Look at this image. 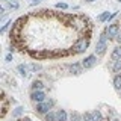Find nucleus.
I'll return each mask as SVG.
<instances>
[{"mask_svg": "<svg viewBox=\"0 0 121 121\" xmlns=\"http://www.w3.org/2000/svg\"><path fill=\"white\" fill-rule=\"evenodd\" d=\"M41 2H44V0H32V2H30V6H36V5H39Z\"/></svg>", "mask_w": 121, "mask_h": 121, "instance_id": "393cba45", "label": "nucleus"}, {"mask_svg": "<svg viewBox=\"0 0 121 121\" xmlns=\"http://www.w3.org/2000/svg\"><path fill=\"white\" fill-rule=\"evenodd\" d=\"M55 8H56V9H60V11H65V9H68L70 6H68V3H65V2H58V3L55 5Z\"/></svg>", "mask_w": 121, "mask_h": 121, "instance_id": "4be33fe9", "label": "nucleus"}, {"mask_svg": "<svg viewBox=\"0 0 121 121\" xmlns=\"http://www.w3.org/2000/svg\"><path fill=\"white\" fill-rule=\"evenodd\" d=\"M120 30H121L120 29V23L115 21V23H112V24H108V26H106L104 33H106V36H108L109 39H115V36L118 35Z\"/></svg>", "mask_w": 121, "mask_h": 121, "instance_id": "39448f33", "label": "nucleus"}, {"mask_svg": "<svg viewBox=\"0 0 121 121\" xmlns=\"http://www.w3.org/2000/svg\"><path fill=\"white\" fill-rule=\"evenodd\" d=\"M109 15H111V14H109V11H104V12H101V14L97 17V23H104V21L108 23Z\"/></svg>", "mask_w": 121, "mask_h": 121, "instance_id": "dca6fc26", "label": "nucleus"}, {"mask_svg": "<svg viewBox=\"0 0 121 121\" xmlns=\"http://www.w3.org/2000/svg\"><path fill=\"white\" fill-rule=\"evenodd\" d=\"M27 67H29L30 73H38V71L43 70V67H41L39 64H36V62H30V64H27Z\"/></svg>", "mask_w": 121, "mask_h": 121, "instance_id": "4468645a", "label": "nucleus"}, {"mask_svg": "<svg viewBox=\"0 0 121 121\" xmlns=\"http://www.w3.org/2000/svg\"><path fill=\"white\" fill-rule=\"evenodd\" d=\"M23 113H24V108H23V106H17V108L12 109V117L14 118H18V117H21Z\"/></svg>", "mask_w": 121, "mask_h": 121, "instance_id": "2eb2a0df", "label": "nucleus"}, {"mask_svg": "<svg viewBox=\"0 0 121 121\" xmlns=\"http://www.w3.org/2000/svg\"><path fill=\"white\" fill-rule=\"evenodd\" d=\"M118 3H121V0H118Z\"/></svg>", "mask_w": 121, "mask_h": 121, "instance_id": "7c9ffc66", "label": "nucleus"}, {"mask_svg": "<svg viewBox=\"0 0 121 121\" xmlns=\"http://www.w3.org/2000/svg\"><path fill=\"white\" fill-rule=\"evenodd\" d=\"M89 41H91V36L88 35H82L76 39V43L73 44V53L74 55H80V53H85L89 47Z\"/></svg>", "mask_w": 121, "mask_h": 121, "instance_id": "f257e3e1", "label": "nucleus"}, {"mask_svg": "<svg viewBox=\"0 0 121 121\" xmlns=\"http://www.w3.org/2000/svg\"><path fill=\"white\" fill-rule=\"evenodd\" d=\"M82 67H83V70H91V68H94L98 64V56L97 55H88V56H85V59L82 60Z\"/></svg>", "mask_w": 121, "mask_h": 121, "instance_id": "20e7f679", "label": "nucleus"}, {"mask_svg": "<svg viewBox=\"0 0 121 121\" xmlns=\"http://www.w3.org/2000/svg\"><path fill=\"white\" fill-rule=\"evenodd\" d=\"M47 100V94L44 91H30V101L32 103H43V101Z\"/></svg>", "mask_w": 121, "mask_h": 121, "instance_id": "0eeeda50", "label": "nucleus"}, {"mask_svg": "<svg viewBox=\"0 0 121 121\" xmlns=\"http://www.w3.org/2000/svg\"><path fill=\"white\" fill-rule=\"evenodd\" d=\"M120 97H121V91H120Z\"/></svg>", "mask_w": 121, "mask_h": 121, "instance_id": "2f4dec72", "label": "nucleus"}, {"mask_svg": "<svg viewBox=\"0 0 121 121\" xmlns=\"http://www.w3.org/2000/svg\"><path fill=\"white\" fill-rule=\"evenodd\" d=\"M5 60H6V62H12V60H14V56H12V53H8V55L5 56Z\"/></svg>", "mask_w": 121, "mask_h": 121, "instance_id": "b1692460", "label": "nucleus"}, {"mask_svg": "<svg viewBox=\"0 0 121 121\" xmlns=\"http://www.w3.org/2000/svg\"><path fill=\"white\" fill-rule=\"evenodd\" d=\"M112 71H113V73H117V74L121 73V59L115 60V62L112 64Z\"/></svg>", "mask_w": 121, "mask_h": 121, "instance_id": "a211bd4d", "label": "nucleus"}, {"mask_svg": "<svg viewBox=\"0 0 121 121\" xmlns=\"http://www.w3.org/2000/svg\"><path fill=\"white\" fill-rule=\"evenodd\" d=\"M70 121H83V115H80L79 112L73 111L70 113Z\"/></svg>", "mask_w": 121, "mask_h": 121, "instance_id": "f3484780", "label": "nucleus"}, {"mask_svg": "<svg viewBox=\"0 0 121 121\" xmlns=\"http://www.w3.org/2000/svg\"><path fill=\"white\" fill-rule=\"evenodd\" d=\"M44 121H58V115H56V112H48L47 115H44Z\"/></svg>", "mask_w": 121, "mask_h": 121, "instance_id": "6ab92c4d", "label": "nucleus"}, {"mask_svg": "<svg viewBox=\"0 0 121 121\" xmlns=\"http://www.w3.org/2000/svg\"><path fill=\"white\" fill-rule=\"evenodd\" d=\"M68 70H70V73L74 74V76H80L83 73V67H82V64H79V62L70 64V65H68Z\"/></svg>", "mask_w": 121, "mask_h": 121, "instance_id": "6e6552de", "label": "nucleus"}, {"mask_svg": "<svg viewBox=\"0 0 121 121\" xmlns=\"http://www.w3.org/2000/svg\"><path fill=\"white\" fill-rule=\"evenodd\" d=\"M18 121H32V120H30L29 117H26V118H21V120H18Z\"/></svg>", "mask_w": 121, "mask_h": 121, "instance_id": "bb28decb", "label": "nucleus"}, {"mask_svg": "<svg viewBox=\"0 0 121 121\" xmlns=\"http://www.w3.org/2000/svg\"><path fill=\"white\" fill-rule=\"evenodd\" d=\"M12 26H14V21H12V20H8L5 24L0 27V33H6V30L9 29V27H12Z\"/></svg>", "mask_w": 121, "mask_h": 121, "instance_id": "aec40b11", "label": "nucleus"}, {"mask_svg": "<svg viewBox=\"0 0 121 121\" xmlns=\"http://www.w3.org/2000/svg\"><path fill=\"white\" fill-rule=\"evenodd\" d=\"M111 59H112V62H115V60H118L121 59V45L118 44L117 47H113V50L111 53Z\"/></svg>", "mask_w": 121, "mask_h": 121, "instance_id": "9d476101", "label": "nucleus"}, {"mask_svg": "<svg viewBox=\"0 0 121 121\" xmlns=\"http://www.w3.org/2000/svg\"><path fill=\"white\" fill-rule=\"evenodd\" d=\"M117 17H118V11H113V12H111V15H109V20H108V24H112V21L115 20Z\"/></svg>", "mask_w": 121, "mask_h": 121, "instance_id": "5701e85b", "label": "nucleus"}, {"mask_svg": "<svg viewBox=\"0 0 121 121\" xmlns=\"http://www.w3.org/2000/svg\"><path fill=\"white\" fill-rule=\"evenodd\" d=\"M3 2H9V0H3Z\"/></svg>", "mask_w": 121, "mask_h": 121, "instance_id": "c756f323", "label": "nucleus"}, {"mask_svg": "<svg viewBox=\"0 0 121 121\" xmlns=\"http://www.w3.org/2000/svg\"><path fill=\"white\" fill-rule=\"evenodd\" d=\"M6 8L8 9H18V8H20V3L17 2V0H9V2H8V5H6Z\"/></svg>", "mask_w": 121, "mask_h": 121, "instance_id": "412c9836", "label": "nucleus"}, {"mask_svg": "<svg viewBox=\"0 0 121 121\" xmlns=\"http://www.w3.org/2000/svg\"><path fill=\"white\" fill-rule=\"evenodd\" d=\"M115 41H117V43H118V44L121 45V30H120V32H118V35L115 36Z\"/></svg>", "mask_w": 121, "mask_h": 121, "instance_id": "a878e982", "label": "nucleus"}, {"mask_svg": "<svg viewBox=\"0 0 121 121\" xmlns=\"http://www.w3.org/2000/svg\"><path fill=\"white\" fill-rule=\"evenodd\" d=\"M44 83L41 80H33L32 85H30V91H44Z\"/></svg>", "mask_w": 121, "mask_h": 121, "instance_id": "9b49d317", "label": "nucleus"}, {"mask_svg": "<svg viewBox=\"0 0 121 121\" xmlns=\"http://www.w3.org/2000/svg\"><path fill=\"white\" fill-rule=\"evenodd\" d=\"M111 121H118V120H117V118H112V120H111Z\"/></svg>", "mask_w": 121, "mask_h": 121, "instance_id": "c85d7f7f", "label": "nucleus"}, {"mask_svg": "<svg viewBox=\"0 0 121 121\" xmlns=\"http://www.w3.org/2000/svg\"><path fill=\"white\" fill-rule=\"evenodd\" d=\"M56 115H58V121H70V115H68L64 109L56 111Z\"/></svg>", "mask_w": 121, "mask_h": 121, "instance_id": "f8f14e48", "label": "nucleus"}, {"mask_svg": "<svg viewBox=\"0 0 121 121\" xmlns=\"http://www.w3.org/2000/svg\"><path fill=\"white\" fill-rule=\"evenodd\" d=\"M86 3H94V2H97V0H85Z\"/></svg>", "mask_w": 121, "mask_h": 121, "instance_id": "cd10ccee", "label": "nucleus"}, {"mask_svg": "<svg viewBox=\"0 0 121 121\" xmlns=\"http://www.w3.org/2000/svg\"><path fill=\"white\" fill-rule=\"evenodd\" d=\"M55 104H56V101L48 97L45 101H43V103L35 104V112L38 113V115H47L48 112H52V109H53Z\"/></svg>", "mask_w": 121, "mask_h": 121, "instance_id": "f03ea898", "label": "nucleus"}, {"mask_svg": "<svg viewBox=\"0 0 121 121\" xmlns=\"http://www.w3.org/2000/svg\"><path fill=\"white\" fill-rule=\"evenodd\" d=\"M112 83H113V88H115V91H118V92H120V91H121V74H115Z\"/></svg>", "mask_w": 121, "mask_h": 121, "instance_id": "ddd939ff", "label": "nucleus"}, {"mask_svg": "<svg viewBox=\"0 0 121 121\" xmlns=\"http://www.w3.org/2000/svg\"><path fill=\"white\" fill-rule=\"evenodd\" d=\"M17 71L20 73L21 77H24V79H26V77H29V76L32 74V73H30V70H29V67L26 65V64H20V65L17 67Z\"/></svg>", "mask_w": 121, "mask_h": 121, "instance_id": "1a4fd4ad", "label": "nucleus"}, {"mask_svg": "<svg viewBox=\"0 0 121 121\" xmlns=\"http://www.w3.org/2000/svg\"><path fill=\"white\" fill-rule=\"evenodd\" d=\"M108 41H109V38L106 36L104 32H101L100 33V38H98V41H97V44H95V52H94V55L103 56L104 53H106V50H108Z\"/></svg>", "mask_w": 121, "mask_h": 121, "instance_id": "7ed1b4c3", "label": "nucleus"}, {"mask_svg": "<svg viewBox=\"0 0 121 121\" xmlns=\"http://www.w3.org/2000/svg\"><path fill=\"white\" fill-rule=\"evenodd\" d=\"M83 121H103V113L98 111V109L85 112L83 113Z\"/></svg>", "mask_w": 121, "mask_h": 121, "instance_id": "423d86ee", "label": "nucleus"}]
</instances>
